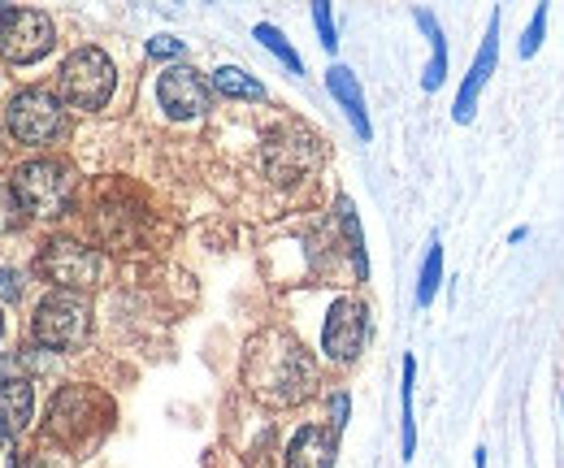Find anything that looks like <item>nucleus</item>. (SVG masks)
<instances>
[{
    "mask_svg": "<svg viewBox=\"0 0 564 468\" xmlns=\"http://www.w3.org/2000/svg\"><path fill=\"white\" fill-rule=\"evenodd\" d=\"M417 26H422L425 35H430V44H434V57H430V66H425V78H422L425 91H434V87L443 83V74H447V44H443V31H438L434 13L417 9Z\"/></svg>",
    "mask_w": 564,
    "mask_h": 468,
    "instance_id": "nucleus-15",
    "label": "nucleus"
},
{
    "mask_svg": "<svg viewBox=\"0 0 564 468\" xmlns=\"http://www.w3.org/2000/svg\"><path fill=\"white\" fill-rule=\"evenodd\" d=\"M0 335H4V317H0Z\"/></svg>",
    "mask_w": 564,
    "mask_h": 468,
    "instance_id": "nucleus-27",
    "label": "nucleus"
},
{
    "mask_svg": "<svg viewBox=\"0 0 564 468\" xmlns=\"http://www.w3.org/2000/svg\"><path fill=\"white\" fill-rule=\"evenodd\" d=\"M313 22H317V35H322V48H330V53H335V44H339V40H335V22H330V4H326V0H317V4H313Z\"/></svg>",
    "mask_w": 564,
    "mask_h": 468,
    "instance_id": "nucleus-22",
    "label": "nucleus"
},
{
    "mask_svg": "<svg viewBox=\"0 0 564 468\" xmlns=\"http://www.w3.org/2000/svg\"><path fill=\"white\" fill-rule=\"evenodd\" d=\"M413 373H417V360L409 356V360H404V460H413V451H417V429H413Z\"/></svg>",
    "mask_w": 564,
    "mask_h": 468,
    "instance_id": "nucleus-18",
    "label": "nucleus"
},
{
    "mask_svg": "<svg viewBox=\"0 0 564 468\" xmlns=\"http://www.w3.org/2000/svg\"><path fill=\"white\" fill-rule=\"evenodd\" d=\"M148 53H152V57H178V53H183V40L156 35V40H148Z\"/></svg>",
    "mask_w": 564,
    "mask_h": 468,
    "instance_id": "nucleus-23",
    "label": "nucleus"
},
{
    "mask_svg": "<svg viewBox=\"0 0 564 468\" xmlns=\"http://www.w3.org/2000/svg\"><path fill=\"white\" fill-rule=\"evenodd\" d=\"M213 91H221V96H230V100H261V96H265V87L239 66L213 69Z\"/></svg>",
    "mask_w": 564,
    "mask_h": 468,
    "instance_id": "nucleus-14",
    "label": "nucleus"
},
{
    "mask_svg": "<svg viewBox=\"0 0 564 468\" xmlns=\"http://www.w3.org/2000/svg\"><path fill=\"white\" fill-rule=\"evenodd\" d=\"M22 295V273L18 269H0V300H18Z\"/></svg>",
    "mask_w": 564,
    "mask_h": 468,
    "instance_id": "nucleus-24",
    "label": "nucleus"
},
{
    "mask_svg": "<svg viewBox=\"0 0 564 468\" xmlns=\"http://www.w3.org/2000/svg\"><path fill=\"white\" fill-rule=\"evenodd\" d=\"M31 330H35V342H40V347H53V351L83 347L87 335H91V304H87L78 291H48V295L35 304Z\"/></svg>",
    "mask_w": 564,
    "mask_h": 468,
    "instance_id": "nucleus-2",
    "label": "nucleus"
},
{
    "mask_svg": "<svg viewBox=\"0 0 564 468\" xmlns=\"http://www.w3.org/2000/svg\"><path fill=\"white\" fill-rule=\"evenodd\" d=\"M40 269L48 282H57V291H87L100 282V257L96 248L78 243V239H53L40 252Z\"/></svg>",
    "mask_w": 564,
    "mask_h": 468,
    "instance_id": "nucleus-7",
    "label": "nucleus"
},
{
    "mask_svg": "<svg viewBox=\"0 0 564 468\" xmlns=\"http://www.w3.org/2000/svg\"><path fill=\"white\" fill-rule=\"evenodd\" d=\"M113 83H118V69H113V62L100 48H74L70 57H66V66H62V74H57L62 100L70 109H87V113L109 105Z\"/></svg>",
    "mask_w": 564,
    "mask_h": 468,
    "instance_id": "nucleus-3",
    "label": "nucleus"
},
{
    "mask_svg": "<svg viewBox=\"0 0 564 468\" xmlns=\"http://www.w3.org/2000/svg\"><path fill=\"white\" fill-rule=\"evenodd\" d=\"M22 221H26V204H22V196L13 192V183L0 178V235L18 230Z\"/></svg>",
    "mask_w": 564,
    "mask_h": 468,
    "instance_id": "nucleus-17",
    "label": "nucleus"
},
{
    "mask_svg": "<svg viewBox=\"0 0 564 468\" xmlns=\"http://www.w3.org/2000/svg\"><path fill=\"white\" fill-rule=\"evenodd\" d=\"M31 412H35V391L31 382L13 378V382H0V429L13 438L31 425Z\"/></svg>",
    "mask_w": 564,
    "mask_h": 468,
    "instance_id": "nucleus-13",
    "label": "nucleus"
},
{
    "mask_svg": "<svg viewBox=\"0 0 564 468\" xmlns=\"http://www.w3.org/2000/svg\"><path fill=\"white\" fill-rule=\"evenodd\" d=\"M156 100H161V109L174 122H192V118H205L209 113L213 91L192 66H170L156 78Z\"/></svg>",
    "mask_w": 564,
    "mask_h": 468,
    "instance_id": "nucleus-8",
    "label": "nucleus"
},
{
    "mask_svg": "<svg viewBox=\"0 0 564 468\" xmlns=\"http://www.w3.org/2000/svg\"><path fill=\"white\" fill-rule=\"evenodd\" d=\"M70 187L74 178L62 161H26L13 174V192L22 196L26 213H40V217H57L70 204Z\"/></svg>",
    "mask_w": 564,
    "mask_h": 468,
    "instance_id": "nucleus-6",
    "label": "nucleus"
},
{
    "mask_svg": "<svg viewBox=\"0 0 564 468\" xmlns=\"http://www.w3.org/2000/svg\"><path fill=\"white\" fill-rule=\"evenodd\" d=\"M339 221H344V230H348V243H352V261L360 269V277H365V239H360V226H356V213L348 200H339Z\"/></svg>",
    "mask_w": 564,
    "mask_h": 468,
    "instance_id": "nucleus-20",
    "label": "nucleus"
},
{
    "mask_svg": "<svg viewBox=\"0 0 564 468\" xmlns=\"http://www.w3.org/2000/svg\"><path fill=\"white\" fill-rule=\"evenodd\" d=\"M438 277H443V248H438V239H434V243H430V257H425V265H422L417 304H430V300H434V291H438Z\"/></svg>",
    "mask_w": 564,
    "mask_h": 468,
    "instance_id": "nucleus-19",
    "label": "nucleus"
},
{
    "mask_svg": "<svg viewBox=\"0 0 564 468\" xmlns=\"http://www.w3.org/2000/svg\"><path fill=\"white\" fill-rule=\"evenodd\" d=\"M4 127H9V134H13L18 143L44 148V143H53V139L62 134L66 109H62V100H57L53 91L26 87V91H18V96L4 105Z\"/></svg>",
    "mask_w": 564,
    "mask_h": 468,
    "instance_id": "nucleus-4",
    "label": "nucleus"
},
{
    "mask_svg": "<svg viewBox=\"0 0 564 468\" xmlns=\"http://www.w3.org/2000/svg\"><path fill=\"white\" fill-rule=\"evenodd\" d=\"M330 412H335V425L344 429V425H348V395H335V400H330Z\"/></svg>",
    "mask_w": 564,
    "mask_h": 468,
    "instance_id": "nucleus-26",
    "label": "nucleus"
},
{
    "mask_svg": "<svg viewBox=\"0 0 564 468\" xmlns=\"http://www.w3.org/2000/svg\"><path fill=\"white\" fill-rule=\"evenodd\" d=\"M243 378L261 400L300 403L313 391V360L291 335L270 330V335L252 338L248 360H243Z\"/></svg>",
    "mask_w": 564,
    "mask_h": 468,
    "instance_id": "nucleus-1",
    "label": "nucleus"
},
{
    "mask_svg": "<svg viewBox=\"0 0 564 468\" xmlns=\"http://www.w3.org/2000/svg\"><path fill=\"white\" fill-rule=\"evenodd\" d=\"M543 26H547V4L534 9L530 26H525V40H521V57H534V53H539V44H543Z\"/></svg>",
    "mask_w": 564,
    "mask_h": 468,
    "instance_id": "nucleus-21",
    "label": "nucleus"
},
{
    "mask_svg": "<svg viewBox=\"0 0 564 468\" xmlns=\"http://www.w3.org/2000/svg\"><path fill=\"white\" fill-rule=\"evenodd\" d=\"M335 456H339L335 434L322 429V425H304V429L291 438V447H286L291 468H335Z\"/></svg>",
    "mask_w": 564,
    "mask_h": 468,
    "instance_id": "nucleus-11",
    "label": "nucleus"
},
{
    "mask_svg": "<svg viewBox=\"0 0 564 468\" xmlns=\"http://www.w3.org/2000/svg\"><path fill=\"white\" fill-rule=\"evenodd\" d=\"M0 468H18V447H13V438H0Z\"/></svg>",
    "mask_w": 564,
    "mask_h": 468,
    "instance_id": "nucleus-25",
    "label": "nucleus"
},
{
    "mask_svg": "<svg viewBox=\"0 0 564 468\" xmlns=\"http://www.w3.org/2000/svg\"><path fill=\"white\" fill-rule=\"evenodd\" d=\"M257 40H261V44H265V48H270V53L279 57L282 66L291 69V74H304V62H300V53H295V48H291V44L282 40V31H279V26H270V22H261V26H257Z\"/></svg>",
    "mask_w": 564,
    "mask_h": 468,
    "instance_id": "nucleus-16",
    "label": "nucleus"
},
{
    "mask_svg": "<svg viewBox=\"0 0 564 468\" xmlns=\"http://www.w3.org/2000/svg\"><path fill=\"white\" fill-rule=\"evenodd\" d=\"M57 44V31L48 22V13L40 9H0V57L13 66H31L40 57H48V48Z\"/></svg>",
    "mask_w": 564,
    "mask_h": 468,
    "instance_id": "nucleus-5",
    "label": "nucleus"
},
{
    "mask_svg": "<svg viewBox=\"0 0 564 468\" xmlns=\"http://www.w3.org/2000/svg\"><path fill=\"white\" fill-rule=\"evenodd\" d=\"M326 87H330V96L339 100V109L348 113V122L356 127L360 139H369V118H365V96H360V83H356V74L348 66H330L326 74Z\"/></svg>",
    "mask_w": 564,
    "mask_h": 468,
    "instance_id": "nucleus-12",
    "label": "nucleus"
},
{
    "mask_svg": "<svg viewBox=\"0 0 564 468\" xmlns=\"http://www.w3.org/2000/svg\"><path fill=\"white\" fill-rule=\"evenodd\" d=\"M365 304L360 300H335L330 304V317H326V330H322V347L330 360L348 364L360 356V342H365Z\"/></svg>",
    "mask_w": 564,
    "mask_h": 468,
    "instance_id": "nucleus-9",
    "label": "nucleus"
},
{
    "mask_svg": "<svg viewBox=\"0 0 564 468\" xmlns=\"http://www.w3.org/2000/svg\"><path fill=\"white\" fill-rule=\"evenodd\" d=\"M495 57H499V13L491 18L487 40H482V53H478V62H474V69H469V78H465L460 96H456V122H469V118H474V109H478V91H482V87H487V78H491Z\"/></svg>",
    "mask_w": 564,
    "mask_h": 468,
    "instance_id": "nucleus-10",
    "label": "nucleus"
}]
</instances>
